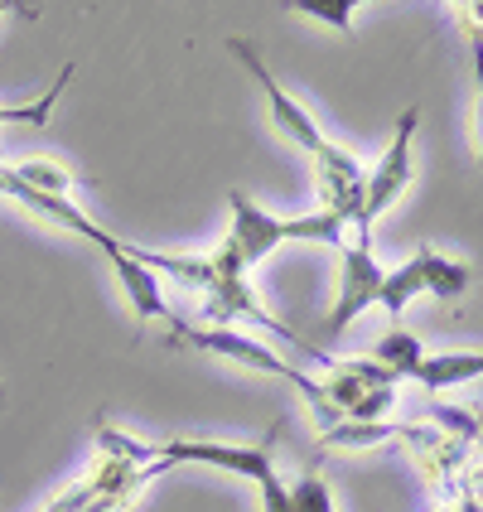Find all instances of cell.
Masks as SVG:
<instances>
[{
  "instance_id": "1",
  "label": "cell",
  "mask_w": 483,
  "mask_h": 512,
  "mask_svg": "<svg viewBox=\"0 0 483 512\" xmlns=\"http://www.w3.org/2000/svg\"><path fill=\"white\" fill-rule=\"evenodd\" d=\"M228 208H232L228 247H232V256L242 261V271L261 266L281 242H324V247H343V232H348V223H343L339 213H329V208L305 213V218H271V213H261L247 194H228Z\"/></svg>"
},
{
  "instance_id": "8",
  "label": "cell",
  "mask_w": 483,
  "mask_h": 512,
  "mask_svg": "<svg viewBox=\"0 0 483 512\" xmlns=\"http://www.w3.org/2000/svg\"><path fill=\"white\" fill-rule=\"evenodd\" d=\"M483 377V353H426L411 382H421L426 392H450Z\"/></svg>"
},
{
  "instance_id": "2",
  "label": "cell",
  "mask_w": 483,
  "mask_h": 512,
  "mask_svg": "<svg viewBox=\"0 0 483 512\" xmlns=\"http://www.w3.org/2000/svg\"><path fill=\"white\" fill-rule=\"evenodd\" d=\"M174 339L184 343V348H199V353H213V358H232V363H247V368L256 372H271V377H281V382H290L300 397L310 401V416L314 426H319V435L324 430L343 426V411L329 401V392H324V382H314V377H305V372L295 368V363H285V358H276L271 348H261L256 339H247V334H237V329H189V324H174Z\"/></svg>"
},
{
  "instance_id": "5",
  "label": "cell",
  "mask_w": 483,
  "mask_h": 512,
  "mask_svg": "<svg viewBox=\"0 0 483 512\" xmlns=\"http://www.w3.org/2000/svg\"><path fill=\"white\" fill-rule=\"evenodd\" d=\"M228 49L237 54V63L252 73V83L261 87V97H266V112H271V126L281 131L285 141H295L305 155H310L314 165L319 160H329V150H334V141H324V131L314 126V116L285 92L281 83H276V73L266 68V58L256 54V44H247V39H228Z\"/></svg>"
},
{
  "instance_id": "19",
  "label": "cell",
  "mask_w": 483,
  "mask_h": 512,
  "mask_svg": "<svg viewBox=\"0 0 483 512\" xmlns=\"http://www.w3.org/2000/svg\"><path fill=\"white\" fill-rule=\"evenodd\" d=\"M0 194H5V165H0Z\"/></svg>"
},
{
  "instance_id": "9",
  "label": "cell",
  "mask_w": 483,
  "mask_h": 512,
  "mask_svg": "<svg viewBox=\"0 0 483 512\" xmlns=\"http://www.w3.org/2000/svg\"><path fill=\"white\" fill-rule=\"evenodd\" d=\"M382 440H416V430L392 426V421H343L319 435V450H372Z\"/></svg>"
},
{
  "instance_id": "13",
  "label": "cell",
  "mask_w": 483,
  "mask_h": 512,
  "mask_svg": "<svg viewBox=\"0 0 483 512\" xmlns=\"http://www.w3.org/2000/svg\"><path fill=\"white\" fill-rule=\"evenodd\" d=\"M421 295H426V281H421V261H416V256H406L397 271H387V276H382L377 305L392 314V319H401V314H406V305H411V300H421Z\"/></svg>"
},
{
  "instance_id": "15",
  "label": "cell",
  "mask_w": 483,
  "mask_h": 512,
  "mask_svg": "<svg viewBox=\"0 0 483 512\" xmlns=\"http://www.w3.org/2000/svg\"><path fill=\"white\" fill-rule=\"evenodd\" d=\"M290 512H334V493L314 469L290 484Z\"/></svg>"
},
{
  "instance_id": "11",
  "label": "cell",
  "mask_w": 483,
  "mask_h": 512,
  "mask_svg": "<svg viewBox=\"0 0 483 512\" xmlns=\"http://www.w3.org/2000/svg\"><path fill=\"white\" fill-rule=\"evenodd\" d=\"M421 358H426L421 339H416L411 329H401V324H392V329L382 334V343L372 348V363H382V368L392 372L397 382H411V377H416V368H421Z\"/></svg>"
},
{
  "instance_id": "18",
  "label": "cell",
  "mask_w": 483,
  "mask_h": 512,
  "mask_svg": "<svg viewBox=\"0 0 483 512\" xmlns=\"http://www.w3.org/2000/svg\"><path fill=\"white\" fill-rule=\"evenodd\" d=\"M5 15H34V10H20V5H5V0H0V20H5Z\"/></svg>"
},
{
  "instance_id": "7",
  "label": "cell",
  "mask_w": 483,
  "mask_h": 512,
  "mask_svg": "<svg viewBox=\"0 0 483 512\" xmlns=\"http://www.w3.org/2000/svg\"><path fill=\"white\" fill-rule=\"evenodd\" d=\"M102 252L112 256V271L116 281H121V290H126V300H131V310H136V324H150V319H160V324H179L170 310V300H165V290H160V276L145 266V261H136V252L126 247V242H116V237H107V247Z\"/></svg>"
},
{
  "instance_id": "6",
  "label": "cell",
  "mask_w": 483,
  "mask_h": 512,
  "mask_svg": "<svg viewBox=\"0 0 483 512\" xmlns=\"http://www.w3.org/2000/svg\"><path fill=\"white\" fill-rule=\"evenodd\" d=\"M170 464H213V469H228L237 479H252L256 488L281 479L276 474V455H271V440L261 445H213V440H165L155 445V464L150 474L170 469Z\"/></svg>"
},
{
  "instance_id": "12",
  "label": "cell",
  "mask_w": 483,
  "mask_h": 512,
  "mask_svg": "<svg viewBox=\"0 0 483 512\" xmlns=\"http://www.w3.org/2000/svg\"><path fill=\"white\" fill-rule=\"evenodd\" d=\"M73 83V63H63L58 68V78L39 97H29V102H15V107H0V126H49V116H54L58 97H63V87Z\"/></svg>"
},
{
  "instance_id": "4",
  "label": "cell",
  "mask_w": 483,
  "mask_h": 512,
  "mask_svg": "<svg viewBox=\"0 0 483 512\" xmlns=\"http://www.w3.org/2000/svg\"><path fill=\"white\" fill-rule=\"evenodd\" d=\"M343 261H339V295H334V310L324 314V324H319V348L329 353V343H339L348 334V324L353 319H363V314L377 305V290H382V261L372 256V237H353V242H343L339 247Z\"/></svg>"
},
{
  "instance_id": "17",
  "label": "cell",
  "mask_w": 483,
  "mask_h": 512,
  "mask_svg": "<svg viewBox=\"0 0 483 512\" xmlns=\"http://www.w3.org/2000/svg\"><path fill=\"white\" fill-rule=\"evenodd\" d=\"M430 421L440 430H450V435H459V440H474V435H479V421L464 416V406H445V401H440V406H430Z\"/></svg>"
},
{
  "instance_id": "14",
  "label": "cell",
  "mask_w": 483,
  "mask_h": 512,
  "mask_svg": "<svg viewBox=\"0 0 483 512\" xmlns=\"http://www.w3.org/2000/svg\"><path fill=\"white\" fill-rule=\"evenodd\" d=\"M10 174L29 184V189H39V194H58V199H68V189H73V174L54 165V160H25V165H10Z\"/></svg>"
},
{
  "instance_id": "16",
  "label": "cell",
  "mask_w": 483,
  "mask_h": 512,
  "mask_svg": "<svg viewBox=\"0 0 483 512\" xmlns=\"http://www.w3.org/2000/svg\"><path fill=\"white\" fill-rule=\"evenodd\" d=\"M290 10H300V15H310V20H324V25H334L339 34L353 29V0H295Z\"/></svg>"
},
{
  "instance_id": "10",
  "label": "cell",
  "mask_w": 483,
  "mask_h": 512,
  "mask_svg": "<svg viewBox=\"0 0 483 512\" xmlns=\"http://www.w3.org/2000/svg\"><path fill=\"white\" fill-rule=\"evenodd\" d=\"M416 261H421L426 295H435V300H459V295L469 290V281H474L464 261H455V256H440L435 247H421V252H416Z\"/></svg>"
},
{
  "instance_id": "3",
  "label": "cell",
  "mask_w": 483,
  "mask_h": 512,
  "mask_svg": "<svg viewBox=\"0 0 483 512\" xmlns=\"http://www.w3.org/2000/svg\"><path fill=\"white\" fill-rule=\"evenodd\" d=\"M416 126H421V107H406L397 116L392 145L382 150V160L372 165V174H363V208H358L353 237H372V223L411 189V174H416Z\"/></svg>"
}]
</instances>
